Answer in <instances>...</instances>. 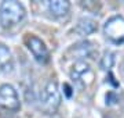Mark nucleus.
<instances>
[{
	"label": "nucleus",
	"instance_id": "f257e3e1",
	"mask_svg": "<svg viewBox=\"0 0 124 118\" xmlns=\"http://www.w3.org/2000/svg\"><path fill=\"white\" fill-rule=\"evenodd\" d=\"M25 9L19 1L6 0L0 4V25L3 28H11L25 18Z\"/></svg>",
	"mask_w": 124,
	"mask_h": 118
},
{
	"label": "nucleus",
	"instance_id": "f03ea898",
	"mask_svg": "<svg viewBox=\"0 0 124 118\" xmlns=\"http://www.w3.org/2000/svg\"><path fill=\"white\" fill-rule=\"evenodd\" d=\"M103 32H105V36L112 43H116V45L124 43V17L115 15L109 18L105 22Z\"/></svg>",
	"mask_w": 124,
	"mask_h": 118
},
{
	"label": "nucleus",
	"instance_id": "7ed1b4c3",
	"mask_svg": "<svg viewBox=\"0 0 124 118\" xmlns=\"http://www.w3.org/2000/svg\"><path fill=\"white\" fill-rule=\"evenodd\" d=\"M41 104H43V108L48 113H54L59 107L61 96H59L58 85L55 81L47 82V85L44 86V89L41 92Z\"/></svg>",
	"mask_w": 124,
	"mask_h": 118
},
{
	"label": "nucleus",
	"instance_id": "20e7f679",
	"mask_svg": "<svg viewBox=\"0 0 124 118\" xmlns=\"http://www.w3.org/2000/svg\"><path fill=\"white\" fill-rule=\"evenodd\" d=\"M0 107L10 110V111H18L21 108L17 90L8 83H4L0 86Z\"/></svg>",
	"mask_w": 124,
	"mask_h": 118
},
{
	"label": "nucleus",
	"instance_id": "39448f33",
	"mask_svg": "<svg viewBox=\"0 0 124 118\" xmlns=\"http://www.w3.org/2000/svg\"><path fill=\"white\" fill-rule=\"evenodd\" d=\"M26 46L29 51H31L33 57H35L39 63H47L50 60V51L47 49V46L44 45V42L39 39L35 35H31V36L26 38Z\"/></svg>",
	"mask_w": 124,
	"mask_h": 118
},
{
	"label": "nucleus",
	"instance_id": "423d86ee",
	"mask_svg": "<svg viewBox=\"0 0 124 118\" xmlns=\"http://www.w3.org/2000/svg\"><path fill=\"white\" fill-rule=\"evenodd\" d=\"M70 77H72V79L75 81V83H77V86H80V88L87 86V85L90 83V82L87 81V77L93 78L91 67H90L85 61L79 60V61H76L75 65L72 67Z\"/></svg>",
	"mask_w": 124,
	"mask_h": 118
},
{
	"label": "nucleus",
	"instance_id": "0eeeda50",
	"mask_svg": "<svg viewBox=\"0 0 124 118\" xmlns=\"http://www.w3.org/2000/svg\"><path fill=\"white\" fill-rule=\"evenodd\" d=\"M48 9L53 15L55 17H63L69 13L70 3L68 0H51L48 1Z\"/></svg>",
	"mask_w": 124,
	"mask_h": 118
},
{
	"label": "nucleus",
	"instance_id": "6e6552de",
	"mask_svg": "<svg viewBox=\"0 0 124 118\" xmlns=\"http://www.w3.org/2000/svg\"><path fill=\"white\" fill-rule=\"evenodd\" d=\"M75 31L79 35H83V36L90 35V33L97 31V22L94 20L88 18V17H83V18H80L77 21V25H76Z\"/></svg>",
	"mask_w": 124,
	"mask_h": 118
},
{
	"label": "nucleus",
	"instance_id": "1a4fd4ad",
	"mask_svg": "<svg viewBox=\"0 0 124 118\" xmlns=\"http://www.w3.org/2000/svg\"><path fill=\"white\" fill-rule=\"evenodd\" d=\"M70 51H73L76 54V57L79 59H84V57H88L94 53V46L91 42H80V43H76L73 45V47L70 49Z\"/></svg>",
	"mask_w": 124,
	"mask_h": 118
},
{
	"label": "nucleus",
	"instance_id": "9d476101",
	"mask_svg": "<svg viewBox=\"0 0 124 118\" xmlns=\"http://www.w3.org/2000/svg\"><path fill=\"white\" fill-rule=\"evenodd\" d=\"M11 64V51L6 45L0 43V68H7Z\"/></svg>",
	"mask_w": 124,
	"mask_h": 118
},
{
	"label": "nucleus",
	"instance_id": "9b49d317",
	"mask_svg": "<svg viewBox=\"0 0 124 118\" xmlns=\"http://www.w3.org/2000/svg\"><path fill=\"white\" fill-rule=\"evenodd\" d=\"M115 57H116V54L113 51H105L103 53V57L99 61V67L102 69H105V71H110V68L113 67V64H115V60H116Z\"/></svg>",
	"mask_w": 124,
	"mask_h": 118
},
{
	"label": "nucleus",
	"instance_id": "f8f14e48",
	"mask_svg": "<svg viewBox=\"0 0 124 118\" xmlns=\"http://www.w3.org/2000/svg\"><path fill=\"white\" fill-rule=\"evenodd\" d=\"M63 93H65V96H66L68 99H70L72 97V93H73V89H72V86L69 85V83H63Z\"/></svg>",
	"mask_w": 124,
	"mask_h": 118
},
{
	"label": "nucleus",
	"instance_id": "ddd939ff",
	"mask_svg": "<svg viewBox=\"0 0 124 118\" xmlns=\"http://www.w3.org/2000/svg\"><path fill=\"white\" fill-rule=\"evenodd\" d=\"M106 101L109 103V104H113V103L117 101V97H116V95L113 93V92H110V93H108L106 95Z\"/></svg>",
	"mask_w": 124,
	"mask_h": 118
},
{
	"label": "nucleus",
	"instance_id": "4468645a",
	"mask_svg": "<svg viewBox=\"0 0 124 118\" xmlns=\"http://www.w3.org/2000/svg\"><path fill=\"white\" fill-rule=\"evenodd\" d=\"M123 71H124V63H123Z\"/></svg>",
	"mask_w": 124,
	"mask_h": 118
}]
</instances>
